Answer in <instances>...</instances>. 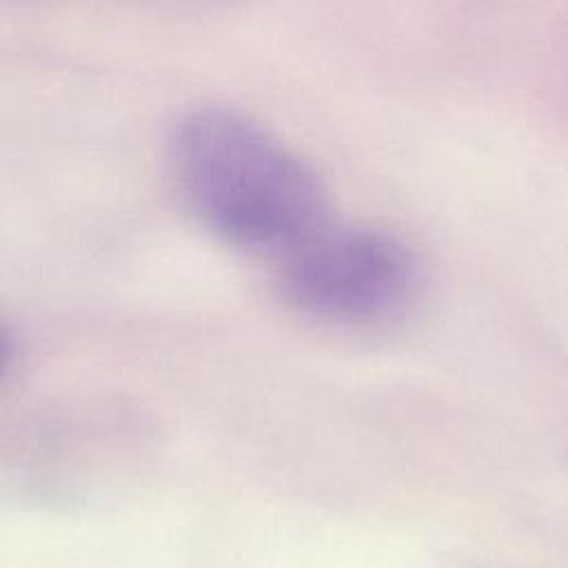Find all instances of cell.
I'll list each match as a JSON object with an SVG mask.
<instances>
[{
	"instance_id": "1",
	"label": "cell",
	"mask_w": 568,
	"mask_h": 568,
	"mask_svg": "<svg viewBox=\"0 0 568 568\" xmlns=\"http://www.w3.org/2000/svg\"><path fill=\"white\" fill-rule=\"evenodd\" d=\"M169 151L193 211L237 246L284 257L324 226L326 193L315 171L235 109L186 111Z\"/></svg>"
},
{
	"instance_id": "2",
	"label": "cell",
	"mask_w": 568,
	"mask_h": 568,
	"mask_svg": "<svg viewBox=\"0 0 568 568\" xmlns=\"http://www.w3.org/2000/svg\"><path fill=\"white\" fill-rule=\"evenodd\" d=\"M417 266L395 237L366 229L322 226L284 255L288 304L331 324H377L406 308Z\"/></svg>"
},
{
	"instance_id": "3",
	"label": "cell",
	"mask_w": 568,
	"mask_h": 568,
	"mask_svg": "<svg viewBox=\"0 0 568 568\" xmlns=\"http://www.w3.org/2000/svg\"><path fill=\"white\" fill-rule=\"evenodd\" d=\"M7 359H9V344H7V339H4V335L0 333V371L4 368V364H7Z\"/></svg>"
}]
</instances>
